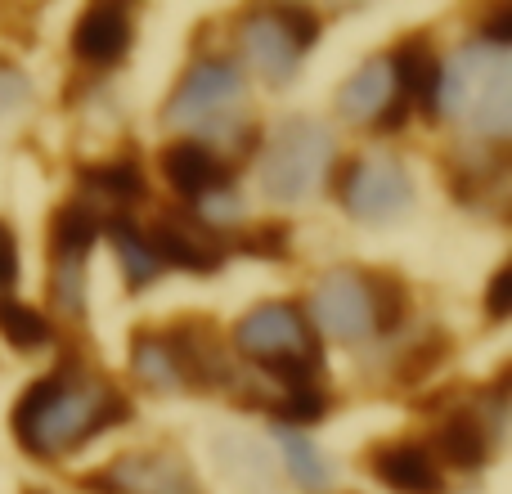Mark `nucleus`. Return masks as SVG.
Instances as JSON below:
<instances>
[{"mask_svg": "<svg viewBox=\"0 0 512 494\" xmlns=\"http://www.w3.org/2000/svg\"><path fill=\"white\" fill-rule=\"evenodd\" d=\"M126 418H131V400L122 391L108 387L95 373L77 369L72 360H63L59 369L36 378L18 396L9 423H14L18 445L32 459H63V454L90 445L99 432L126 423Z\"/></svg>", "mask_w": 512, "mask_h": 494, "instance_id": "f257e3e1", "label": "nucleus"}, {"mask_svg": "<svg viewBox=\"0 0 512 494\" xmlns=\"http://www.w3.org/2000/svg\"><path fill=\"white\" fill-rule=\"evenodd\" d=\"M234 351L288 387H310L324 369V346L310 328L306 310L292 301H261L234 324Z\"/></svg>", "mask_w": 512, "mask_h": 494, "instance_id": "f03ea898", "label": "nucleus"}, {"mask_svg": "<svg viewBox=\"0 0 512 494\" xmlns=\"http://www.w3.org/2000/svg\"><path fill=\"white\" fill-rule=\"evenodd\" d=\"M463 117L486 140H508L512 131V59L499 45H468L441 72L436 117Z\"/></svg>", "mask_w": 512, "mask_h": 494, "instance_id": "7ed1b4c3", "label": "nucleus"}, {"mask_svg": "<svg viewBox=\"0 0 512 494\" xmlns=\"http://www.w3.org/2000/svg\"><path fill=\"white\" fill-rule=\"evenodd\" d=\"M333 153H337V140L324 122L288 117L265 140L261 158H256V176H261L265 198H274V203H306L328 180Z\"/></svg>", "mask_w": 512, "mask_h": 494, "instance_id": "20e7f679", "label": "nucleus"}, {"mask_svg": "<svg viewBox=\"0 0 512 494\" xmlns=\"http://www.w3.org/2000/svg\"><path fill=\"white\" fill-rule=\"evenodd\" d=\"M319 41V18L310 9H252L239 23V50L248 68L270 86H288L306 50Z\"/></svg>", "mask_w": 512, "mask_h": 494, "instance_id": "39448f33", "label": "nucleus"}, {"mask_svg": "<svg viewBox=\"0 0 512 494\" xmlns=\"http://www.w3.org/2000/svg\"><path fill=\"white\" fill-rule=\"evenodd\" d=\"M337 198L355 221H396L414 203V180L400 158H355L337 176Z\"/></svg>", "mask_w": 512, "mask_h": 494, "instance_id": "423d86ee", "label": "nucleus"}, {"mask_svg": "<svg viewBox=\"0 0 512 494\" xmlns=\"http://www.w3.org/2000/svg\"><path fill=\"white\" fill-rule=\"evenodd\" d=\"M239 99H243V72L234 68L230 59H198L194 68L180 77V86L171 90L162 117H167L171 126H198V131H207V126L230 113Z\"/></svg>", "mask_w": 512, "mask_h": 494, "instance_id": "0eeeda50", "label": "nucleus"}, {"mask_svg": "<svg viewBox=\"0 0 512 494\" xmlns=\"http://www.w3.org/2000/svg\"><path fill=\"white\" fill-rule=\"evenodd\" d=\"M153 247V256L162 261V270H189V274H216L225 265V243L221 230H212L207 221H198L185 207H171V212H158L153 230L144 234Z\"/></svg>", "mask_w": 512, "mask_h": 494, "instance_id": "6e6552de", "label": "nucleus"}, {"mask_svg": "<svg viewBox=\"0 0 512 494\" xmlns=\"http://www.w3.org/2000/svg\"><path fill=\"white\" fill-rule=\"evenodd\" d=\"M86 490H95V494H203L194 472H189V463L171 450L122 454L108 468L90 472Z\"/></svg>", "mask_w": 512, "mask_h": 494, "instance_id": "1a4fd4ad", "label": "nucleus"}, {"mask_svg": "<svg viewBox=\"0 0 512 494\" xmlns=\"http://www.w3.org/2000/svg\"><path fill=\"white\" fill-rule=\"evenodd\" d=\"M310 310H315V324L333 342L351 346L373 333L369 288H364V274L351 270V265H333V270L319 274L315 292H310Z\"/></svg>", "mask_w": 512, "mask_h": 494, "instance_id": "9d476101", "label": "nucleus"}, {"mask_svg": "<svg viewBox=\"0 0 512 494\" xmlns=\"http://www.w3.org/2000/svg\"><path fill=\"white\" fill-rule=\"evenodd\" d=\"M162 337H167V351L176 360L180 387L212 391L234 378L230 355H225L221 337H216V328L207 319H180L176 328H162Z\"/></svg>", "mask_w": 512, "mask_h": 494, "instance_id": "9b49d317", "label": "nucleus"}, {"mask_svg": "<svg viewBox=\"0 0 512 494\" xmlns=\"http://www.w3.org/2000/svg\"><path fill=\"white\" fill-rule=\"evenodd\" d=\"M162 180L176 189V198H185L189 207L207 203L212 194L230 189V162L212 149L207 140H176L162 149L158 158Z\"/></svg>", "mask_w": 512, "mask_h": 494, "instance_id": "f8f14e48", "label": "nucleus"}, {"mask_svg": "<svg viewBox=\"0 0 512 494\" xmlns=\"http://www.w3.org/2000/svg\"><path fill=\"white\" fill-rule=\"evenodd\" d=\"M135 23L126 5H90L72 23V59L86 68H113L131 54Z\"/></svg>", "mask_w": 512, "mask_h": 494, "instance_id": "ddd939ff", "label": "nucleus"}, {"mask_svg": "<svg viewBox=\"0 0 512 494\" xmlns=\"http://www.w3.org/2000/svg\"><path fill=\"white\" fill-rule=\"evenodd\" d=\"M364 468L396 494H441L445 490L441 463H436V454L418 441L373 445V450L364 454Z\"/></svg>", "mask_w": 512, "mask_h": 494, "instance_id": "4468645a", "label": "nucleus"}, {"mask_svg": "<svg viewBox=\"0 0 512 494\" xmlns=\"http://www.w3.org/2000/svg\"><path fill=\"white\" fill-rule=\"evenodd\" d=\"M387 68L391 81H396V99L405 108H418V113L436 117V99H441V54L432 50L427 41H400L396 50L387 54Z\"/></svg>", "mask_w": 512, "mask_h": 494, "instance_id": "2eb2a0df", "label": "nucleus"}, {"mask_svg": "<svg viewBox=\"0 0 512 494\" xmlns=\"http://www.w3.org/2000/svg\"><path fill=\"white\" fill-rule=\"evenodd\" d=\"M432 450L441 454L450 468L477 472L481 463L490 459V450H495V427L481 418V409H454V414H445V423L436 427Z\"/></svg>", "mask_w": 512, "mask_h": 494, "instance_id": "dca6fc26", "label": "nucleus"}, {"mask_svg": "<svg viewBox=\"0 0 512 494\" xmlns=\"http://www.w3.org/2000/svg\"><path fill=\"white\" fill-rule=\"evenodd\" d=\"M391 99H396V81H391L387 59H369L364 68H355V77L342 86L337 113H342L346 122L364 126V122H378L391 108Z\"/></svg>", "mask_w": 512, "mask_h": 494, "instance_id": "f3484780", "label": "nucleus"}, {"mask_svg": "<svg viewBox=\"0 0 512 494\" xmlns=\"http://www.w3.org/2000/svg\"><path fill=\"white\" fill-rule=\"evenodd\" d=\"M95 239H99V216L81 198L59 203L50 212V265H86Z\"/></svg>", "mask_w": 512, "mask_h": 494, "instance_id": "a211bd4d", "label": "nucleus"}, {"mask_svg": "<svg viewBox=\"0 0 512 494\" xmlns=\"http://www.w3.org/2000/svg\"><path fill=\"white\" fill-rule=\"evenodd\" d=\"M77 185L95 198H108L117 207H131L144 198V171L135 167L131 158H117V162H95V167H81L77 171Z\"/></svg>", "mask_w": 512, "mask_h": 494, "instance_id": "6ab92c4d", "label": "nucleus"}, {"mask_svg": "<svg viewBox=\"0 0 512 494\" xmlns=\"http://www.w3.org/2000/svg\"><path fill=\"white\" fill-rule=\"evenodd\" d=\"M131 369L149 391H180V373L167 351L162 328H140V333L131 337Z\"/></svg>", "mask_w": 512, "mask_h": 494, "instance_id": "aec40b11", "label": "nucleus"}, {"mask_svg": "<svg viewBox=\"0 0 512 494\" xmlns=\"http://www.w3.org/2000/svg\"><path fill=\"white\" fill-rule=\"evenodd\" d=\"M108 239H113V247H117V265H122V274H126L131 288H149V283L162 274V261L153 256L149 239L135 230V221L113 216V221H108Z\"/></svg>", "mask_w": 512, "mask_h": 494, "instance_id": "412c9836", "label": "nucleus"}, {"mask_svg": "<svg viewBox=\"0 0 512 494\" xmlns=\"http://www.w3.org/2000/svg\"><path fill=\"white\" fill-rule=\"evenodd\" d=\"M364 288H369V315H373V333H396L409 319V283L391 270H369L364 274Z\"/></svg>", "mask_w": 512, "mask_h": 494, "instance_id": "4be33fe9", "label": "nucleus"}, {"mask_svg": "<svg viewBox=\"0 0 512 494\" xmlns=\"http://www.w3.org/2000/svg\"><path fill=\"white\" fill-rule=\"evenodd\" d=\"M0 333H5V342L18 346V351H41V346L54 342L50 315H41L36 306L9 297V292H0Z\"/></svg>", "mask_w": 512, "mask_h": 494, "instance_id": "5701e85b", "label": "nucleus"}, {"mask_svg": "<svg viewBox=\"0 0 512 494\" xmlns=\"http://www.w3.org/2000/svg\"><path fill=\"white\" fill-rule=\"evenodd\" d=\"M279 450H283V463H288L292 481H297L306 494H324L328 490V463L324 454L315 450V441H306L301 432L292 427H279Z\"/></svg>", "mask_w": 512, "mask_h": 494, "instance_id": "b1692460", "label": "nucleus"}, {"mask_svg": "<svg viewBox=\"0 0 512 494\" xmlns=\"http://www.w3.org/2000/svg\"><path fill=\"white\" fill-rule=\"evenodd\" d=\"M328 391H319L315 382L310 387H288L279 400H274V418H279L283 427H292V432H301V427H310V423H319V418L328 414Z\"/></svg>", "mask_w": 512, "mask_h": 494, "instance_id": "393cba45", "label": "nucleus"}, {"mask_svg": "<svg viewBox=\"0 0 512 494\" xmlns=\"http://www.w3.org/2000/svg\"><path fill=\"white\" fill-rule=\"evenodd\" d=\"M225 243H230L234 252L279 261V256H288V225H283V221H265V225H252L248 234H234V239H225Z\"/></svg>", "mask_w": 512, "mask_h": 494, "instance_id": "a878e982", "label": "nucleus"}, {"mask_svg": "<svg viewBox=\"0 0 512 494\" xmlns=\"http://www.w3.org/2000/svg\"><path fill=\"white\" fill-rule=\"evenodd\" d=\"M445 351H450V337H445V328H436V333L423 337L409 355H400V382H418V378H427L432 369H441Z\"/></svg>", "mask_w": 512, "mask_h": 494, "instance_id": "bb28decb", "label": "nucleus"}, {"mask_svg": "<svg viewBox=\"0 0 512 494\" xmlns=\"http://www.w3.org/2000/svg\"><path fill=\"white\" fill-rule=\"evenodd\" d=\"M486 315L490 319H508L512 315V265H499L495 279L486 288Z\"/></svg>", "mask_w": 512, "mask_h": 494, "instance_id": "cd10ccee", "label": "nucleus"}, {"mask_svg": "<svg viewBox=\"0 0 512 494\" xmlns=\"http://www.w3.org/2000/svg\"><path fill=\"white\" fill-rule=\"evenodd\" d=\"M23 104H27V77L18 68H9V63H0V117Z\"/></svg>", "mask_w": 512, "mask_h": 494, "instance_id": "c85d7f7f", "label": "nucleus"}, {"mask_svg": "<svg viewBox=\"0 0 512 494\" xmlns=\"http://www.w3.org/2000/svg\"><path fill=\"white\" fill-rule=\"evenodd\" d=\"M18 283V239L5 221H0V292H9Z\"/></svg>", "mask_w": 512, "mask_h": 494, "instance_id": "c756f323", "label": "nucleus"}]
</instances>
